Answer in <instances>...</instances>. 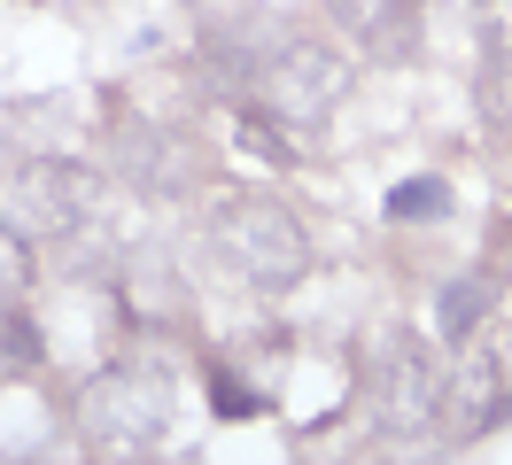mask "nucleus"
I'll list each match as a JSON object with an SVG mask.
<instances>
[{
  "mask_svg": "<svg viewBox=\"0 0 512 465\" xmlns=\"http://www.w3.org/2000/svg\"><path fill=\"white\" fill-rule=\"evenodd\" d=\"M117 163H125L140 186H171V194L187 186V171H179V163H187V148H179V140H163L156 124H132L125 148H117Z\"/></svg>",
  "mask_w": 512,
  "mask_h": 465,
  "instance_id": "obj_6",
  "label": "nucleus"
},
{
  "mask_svg": "<svg viewBox=\"0 0 512 465\" xmlns=\"http://www.w3.org/2000/svg\"><path fill=\"white\" fill-rule=\"evenodd\" d=\"M481 318H489V279H450L443 287V310H435V326H443V341H466L481 326Z\"/></svg>",
  "mask_w": 512,
  "mask_h": 465,
  "instance_id": "obj_7",
  "label": "nucleus"
},
{
  "mask_svg": "<svg viewBox=\"0 0 512 465\" xmlns=\"http://www.w3.org/2000/svg\"><path fill=\"white\" fill-rule=\"evenodd\" d=\"M326 8H334V24L350 31L357 47L404 55V16H412V0H326Z\"/></svg>",
  "mask_w": 512,
  "mask_h": 465,
  "instance_id": "obj_5",
  "label": "nucleus"
},
{
  "mask_svg": "<svg viewBox=\"0 0 512 465\" xmlns=\"http://www.w3.org/2000/svg\"><path fill=\"white\" fill-rule=\"evenodd\" d=\"M39 357V326L24 310H0V372H32Z\"/></svg>",
  "mask_w": 512,
  "mask_h": 465,
  "instance_id": "obj_9",
  "label": "nucleus"
},
{
  "mask_svg": "<svg viewBox=\"0 0 512 465\" xmlns=\"http://www.w3.org/2000/svg\"><path fill=\"white\" fill-rule=\"evenodd\" d=\"M0 217H8V233L16 241H39V233H70L78 225V194L55 163H32V171H16V179L0 186Z\"/></svg>",
  "mask_w": 512,
  "mask_h": 465,
  "instance_id": "obj_4",
  "label": "nucleus"
},
{
  "mask_svg": "<svg viewBox=\"0 0 512 465\" xmlns=\"http://www.w3.org/2000/svg\"><path fill=\"white\" fill-rule=\"evenodd\" d=\"M210 403H218V419H256L264 411V396L249 380H233V372H210Z\"/></svg>",
  "mask_w": 512,
  "mask_h": 465,
  "instance_id": "obj_10",
  "label": "nucleus"
},
{
  "mask_svg": "<svg viewBox=\"0 0 512 465\" xmlns=\"http://www.w3.org/2000/svg\"><path fill=\"white\" fill-rule=\"evenodd\" d=\"M78 427L101 450H148L171 427V380L156 365H109L78 388Z\"/></svg>",
  "mask_w": 512,
  "mask_h": 465,
  "instance_id": "obj_2",
  "label": "nucleus"
},
{
  "mask_svg": "<svg viewBox=\"0 0 512 465\" xmlns=\"http://www.w3.org/2000/svg\"><path fill=\"white\" fill-rule=\"evenodd\" d=\"M365 396H373V419H381V427L419 434L443 411V365H435L412 334H381L373 341V365H365Z\"/></svg>",
  "mask_w": 512,
  "mask_h": 465,
  "instance_id": "obj_3",
  "label": "nucleus"
},
{
  "mask_svg": "<svg viewBox=\"0 0 512 465\" xmlns=\"http://www.w3.org/2000/svg\"><path fill=\"white\" fill-rule=\"evenodd\" d=\"M388 225H427V217H443L450 210V186L443 179H404V186H388Z\"/></svg>",
  "mask_w": 512,
  "mask_h": 465,
  "instance_id": "obj_8",
  "label": "nucleus"
},
{
  "mask_svg": "<svg viewBox=\"0 0 512 465\" xmlns=\"http://www.w3.org/2000/svg\"><path fill=\"white\" fill-rule=\"evenodd\" d=\"M481 31H489V47L505 55L512 47V0H481Z\"/></svg>",
  "mask_w": 512,
  "mask_h": 465,
  "instance_id": "obj_11",
  "label": "nucleus"
},
{
  "mask_svg": "<svg viewBox=\"0 0 512 465\" xmlns=\"http://www.w3.org/2000/svg\"><path fill=\"white\" fill-rule=\"evenodd\" d=\"M218 256L249 287H288L311 264V241H303V217L272 194H233L218 202Z\"/></svg>",
  "mask_w": 512,
  "mask_h": 465,
  "instance_id": "obj_1",
  "label": "nucleus"
}]
</instances>
